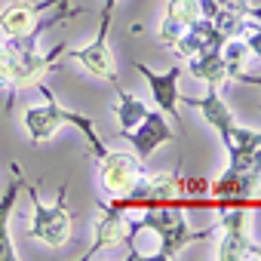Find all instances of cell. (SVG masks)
I'll list each match as a JSON object with an SVG mask.
<instances>
[{"label": "cell", "mask_w": 261, "mask_h": 261, "mask_svg": "<svg viewBox=\"0 0 261 261\" xmlns=\"http://www.w3.org/2000/svg\"><path fill=\"white\" fill-rule=\"evenodd\" d=\"M62 59H74V62H80L89 74H95V77L108 80L111 86H117V68H114V56H111V49H108V40H98V37H95L89 46L65 49Z\"/></svg>", "instance_id": "cell-11"}, {"label": "cell", "mask_w": 261, "mask_h": 261, "mask_svg": "<svg viewBox=\"0 0 261 261\" xmlns=\"http://www.w3.org/2000/svg\"><path fill=\"white\" fill-rule=\"evenodd\" d=\"M227 148V157L233 154H252L261 148V133H255V129H246V126H233L230 129V139L224 142Z\"/></svg>", "instance_id": "cell-18"}, {"label": "cell", "mask_w": 261, "mask_h": 261, "mask_svg": "<svg viewBox=\"0 0 261 261\" xmlns=\"http://www.w3.org/2000/svg\"><path fill=\"white\" fill-rule=\"evenodd\" d=\"M188 71L194 80H203L206 86H221V80H227L224 62H221V46H209V49H200L197 56H191Z\"/></svg>", "instance_id": "cell-16"}, {"label": "cell", "mask_w": 261, "mask_h": 261, "mask_svg": "<svg viewBox=\"0 0 261 261\" xmlns=\"http://www.w3.org/2000/svg\"><path fill=\"white\" fill-rule=\"evenodd\" d=\"M221 240H218V258L221 261H243L252 258V240L246 233L249 227V212L246 209H221Z\"/></svg>", "instance_id": "cell-5"}, {"label": "cell", "mask_w": 261, "mask_h": 261, "mask_svg": "<svg viewBox=\"0 0 261 261\" xmlns=\"http://www.w3.org/2000/svg\"><path fill=\"white\" fill-rule=\"evenodd\" d=\"M19 181H22V191H28L31 203H34V221H31V240L49 246V249H62L68 240H71V224H74V212L68 206V188L62 185L59 188V197L53 206H46L37 194V188L19 172Z\"/></svg>", "instance_id": "cell-3"}, {"label": "cell", "mask_w": 261, "mask_h": 261, "mask_svg": "<svg viewBox=\"0 0 261 261\" xmlns=\"http://www.w3.org/2000/svg\"><path fill=\"white\" fill-rule=\"evenodd\" d=\"M114 89H117L114 114H117V123H120V133H126V129H133V126H136V123L148 114V108H145V101H142V98H136L133 92L120 89V83H117Z\"/></svg>", "instance_id": "cell-17"}, {"label": "cell", "mask_w": 261, "mask_h": 261, "mask_svg": "<svg viewBox=\"0 0 261 261\" xmlns=\"http://www.w3.org/2000/svg\"><path fill=\"white\" fill-rule=\"evenodd\" d=\"M133 68L148 80V86H151V95H154V101H157V108L160 111H166L175 123H181V117H178V77H181V68L178 65H172L169 71H163V74H157V71H151L145 62H133Z\"/></svg>", "instance_id": "cell-8"}, {"label": "cell", "mask_w": 261, "mask_h": 261, "mask_svg": "<svg viewBox=\"0 0 261 261\" xmlns=\"http://www.w3.org/2000/svg\"><path fill=\"white\" fill-rule=\"evenodd\" d=\"M136 224H139V230H154V233L160 237V252H157L160 261H169V258H175L185 246H191V243H197V240H209L212 233H218V227H206V230L188 227L185 212H181L178 206H172V203L145 209V215H142Z\"/></svg>", "instance_id": "cell-2"}, {"label": "cell", "mask_w": 261, "mask_h": 261, "mask_svg": "<svg viewBox=\"0 0 261 261\" xmlns=\"http://www.w3.org/2000/svg\"><path fill=\"white\" fill-rule=\"evenodd\" d=\"M120 139H126L129 145L136 148L139 160H148L160 145L172 142L175 136H172V129H169V123H166V117H163L160 111H148V114H145L133 129L120 133Z\"/></svg>", "instance_id": "cell-7"}, {"label": "cell", "mask_w": 261, "mask_h": 261, "mask_svg": "<svg viewBox=\"0 0 261 261\" xmlns=\"http://www.w3.org/2000/svg\"><path fill=\"white\" fill-rule=\"evenodd\" d=\"M224 37L218 34V28L212 25V19H197L194 25H188V31L172 43V53L178 62H188L191 56H197L200 49H209V46H221Z\"/></svg>", "instance_id": "cell-10"}, {"label": "cell", "mask_w": 261, "mask_h": 261, "mask_svg": "<svg viewBox=\"0 0 261 261\" xmlns=\"http://www.w3.org/2000/svg\"><path fill=\"white\" fill-rule=\"evenodd\" d=\"M243 40H246V46H249V53L261 59V28H258V25H249V28L243 31Z\"/></svg>", "instance_id": "cell-22"}, {"label": "cell", "mask_w": 261, "mask_h": 261, "mask_svg": "<svg viewBox=\"0 0 261 261\" xmlns=\"http://www.w3.org/2000/svg\"><path fill=\"white\" fill-rule=\"evenodd\" d=\"M114 10H117V0H105V7H101V19H98V40H108L111 22H114Z\"/></svg>", "instance_id": "cell-21"}, {"label": "cell", "mask_w": 261, "mask_h": 261, "mask_svg": "<svg viewBox=\"0 0 261 261\" xmlns=\"http://www.w3.org/2000/svg\"><path fill=\"white\" fill-rule=\"evenodd\" d=\"M178 101H185L188 108H197L203 117H206V123L218 133V139H221V145L230 139V129L237 126V120H233V114H230V108L224 105V98L218 95V86H206V95L203 98H194V95H178Z\"/></svg>", "instance_id": "cell-9"}, {"label": "cell", "mask_w": 261, "mask_h": 261, "mask_svg": "<svg viewBox=\"0 0 261 261\" xmlns=\"http://www.w3.org/2000/svg\"><path fill=\"white\" fill-rule=\"evenodd\" d=\"M218 10H227V13H237V16H246V19H261V7H252L249 0H215Z\"/></svg>", "instance_id": "cell-20"}, {"label": "cell", "mask_w": 261, "mask_h": 261, "mask_svg": "<svg viewBox=\"0 0 261 261\" xmlns=\"http://www.w3.org/2000/svg\"><path fill=\"white\" fill-rule=\"evenodd\" d=\"M136 233L139 224L126 218V209L120 203H98V221H95V240L92 246L83 252V261L95 258L98 252L111 249V246H129V258H142L136 246Z\"/></svg>", "instance_id": "cell-4"}, {"label": "cell", "mask_w": 261, "mask_h": 261, "mask_svg": "<svg viewBox=\"0 0 261 261\" xmlns=\"http://www.w3.org/2000/svg\"><path fill=\"white\" fill-rule=\"evenodd\" d=\"M46 10H56V0H37V4H28V0H13V4L0 13V31L7 37L25 34Z\"/></svg>", "instance_id": "cell-12"}, {"label": "cell", "mask_w": 261, "mask_h": 261, "mask_svg": "<svg viewBox=\"0 0 261 261\" xmlns=\"http://www.w3.org/2000/svg\"><path fill=\"white\" fill-rule=\"evenodd\" d=\"M37 86H40V92H43L46 101L37 105V108H28V111H25V129H28L31 142H34V145H43V142H49V139L56 136V129H59V126H77L80 133L86 136V142H89V154H92L95 160L105 157L108 148H105L101 136L95 133V123H92L86 114H77V111L62 108L59 98L53 95V89H49L43 80H37Z\"/></svg>", "instance_id": "cell-1"}, {"label": "cell", "mask_w": 261, "mask_h": 261, "mask_svg": "<svg viewBox=\"0 0 261 261\" xmlns=\"http://www.w3.org/2000/svg\"><path fill=\"white\" fill-rule=\"evenodd\" d=\"M212 25L218 28V34L227 40V37H243V31L252 25L246 16H237V13H227V10H218L212 16Z\"/></svg>", "instance_id": "cell-19"}, {"label": "cell", "mask_w": 261, "mask_h": 261, "mask_svg": "<svg viewBox=\"0 0 261 261\" xmlns=\"http://www.w3.org/2000/svg\"><path fill=\"white\" fill-rule=\"evenodd\" d=\"M200 19V7L197 0H169L163 25H160V40L172 49V43L188 31V25H194Z\"/></svg>", "instance_id": "cell-13"}, {"label": "cell", "mask_w": 261, "mask_h": 261, "mask_svg": "<svg viewBox=\"0 0 261 261\" xmlns=\"http://www.w3.org/2000/svg\"><path fill=\"white\" fill-rule=\"evenodd\" d=\"M98 163H101V188L111 197H126L136 188V181L145 175V166L136 157L120 154V151H108L105 157H98Z\"/></svg>", "instance_id": "cell-6"}, {"label": "cell", "mask_w": 261, "mask_h": 261, "mask_svg": "<svg viewBox=\"0 0 261 261\" xmlns=\"http://www.w3.org/2000/svg\"><path fill=\"white\" fill-rule=\"evenodd\" d=\"M249 46L243 37H227L221 43V62H224V77L227 80H240V83H252V86H261V77H252V74H243L246 68V59H249Z\"/></svg>", "instance_id": "cell-15"}, {"label": "cell", "mask_w": 261, "mask_h": 261, "mask_svg": "<svg viewBox=\"0 0 261 261\" xmlns=\"http://www.w3.org/2000/svg\"><path fill=\"white\" fill-rule=\"evenodd\" d=\"M19 172L22 166L13 163V181L10 188L0 197V261H16V249H13V240H10V215L16 209V200H19V191H22V181H19Z\"/></svg>", "instance_id": "cell-14"}]
</instances>
